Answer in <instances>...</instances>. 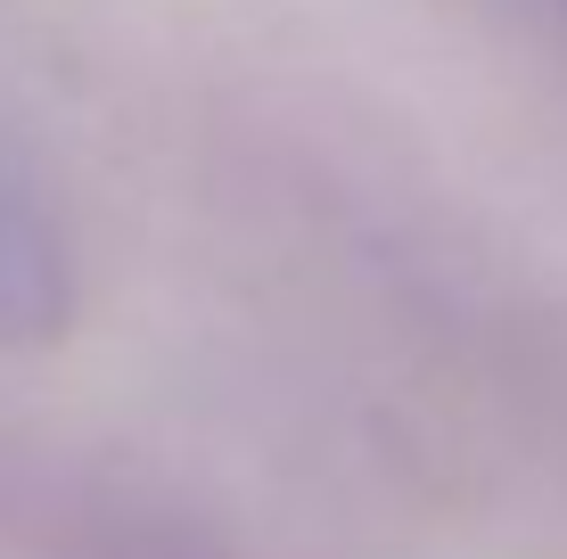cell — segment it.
<instances>
[{"mask_svg":"<svg viewBox=\"0 0 567 559\" xmlns=\"http://www.w3.org/2000/svg\"><path fill=\"white\" fill-rule=\"evenodd\" d=\"M83 256L33 148L0 124V345H50L74 321Z\"/></svg>","mask_w":567,"mask_h":559,"instance_id":"obj_1","label":"cell"}]
</instances>
